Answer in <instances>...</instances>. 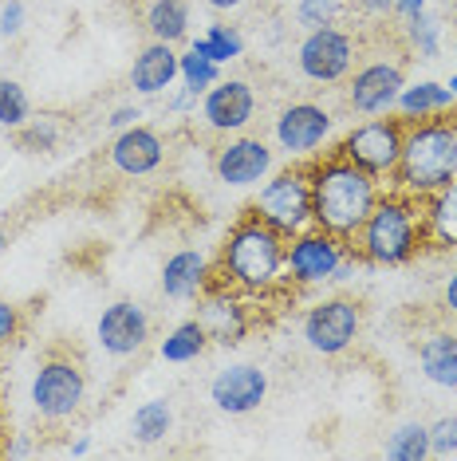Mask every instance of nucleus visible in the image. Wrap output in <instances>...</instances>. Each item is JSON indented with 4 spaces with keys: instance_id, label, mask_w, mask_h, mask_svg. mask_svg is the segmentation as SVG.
I'll list each match as a JSON object with an SVG mask.
<instances>
[{
    "instance_id": "obj_1",
    "label": "nucleus",
    "mask_w": 457,
    "mask_h": 461,
    "mask_svg": "<svg viewBox=\"0 0 457 461\" xmlns=\"http://www.w3.org/2000/svg\"><path fill=\"white\" fill-rule=\"evenodd\" d=\"M308 182H311V225L327 229V233L343 240L359 233V225L367 221V213L387 190L382 177L359 170L339 150L316 154L308 162Z\"/></svg>"
},
{
    "instance_id": "obj_2",
    "label": "nucleus",
    "mask_w": 457,
    "mask_h": 461,
    "mask_svg": "<svg viewBox=\"0 0 457 461\" xmlns=\"http://www.w3.org/2000/svg\"><path fill=\"white\" fill-rule=\"evenodd\" d=\"M284 249L288 237H280L273 225L248 209L241 221L225 233L221 249H217L213 280L217 285L237 288L241 296H268V292L284 288Z\"/></svg>"
},
{
    "instance_id": "obj_3",
    "label": "nucleus",
    "mask_w": 457,
    "mask_h": 461,
    "mask_svg": "<svg viewBox=\"0 0 457 461\" xmlns=\"http://www.w3.org/2000/svg\"><path fill=\"white\" fill-rule=\"evenodd\" d=\"M351 249L359 253V260L379 268H402L410 260H418L422 249H430L422 197H410L387 185L375 209L367 213V221L359 225V233L351 237Z\"/></svg>"
},
{
    "instance_id": "obj_4",
    "label": "nucleus",
    "mask_w": 457,
    "mask_h": 461,
    "mask_svg": "<svg viewBox=\"0 0 457 461\" xmlns=\"http://www.w3.org/2000/svg\"><path fill=\"white\" fill-rule=\"evenodd\" d=\"M453 177H457V111L407 122L399 166L387 177V185L410 197H430Z\"/></svg>"
},
{
    "instance_id": "obj_5",
    "label": "nucleus",
    "mask_w": 457,
    "mask_h": 461,
    "mask_svg": "<svg viewBox=\"0 0 457 461\" xmlns=\"http://www.w3.org/2000/svg\"><path fill=\"white\" fill-rule=\"evenodd\" d=\"M359 268V253L351 249V240H343L327 229L311 225L304 233L288 237L284 249V280L292 288H319L347 280Z\"/></svg>"
},
{
    "instance_id": "obj_6",
    "label": "nucleus",
    "mask_w": 457,
    "mask_h": 461,
    "mask_svg": "<svg viewBox=\"0 0 457 461\" xmlns=\"http://www.w3.org/2000/svg\"><path fill=\"white\" fill-rule=\"evenodd\" d=\"M253 209L261 221H268L280 237H296L311 229V182H308V162H292L284 170H273L261 182L253 197Z\"/></svg>"
},
{
    "instance_id": "obj_7",
    "label": "nucleus",
    "mask_w": 457,
    "mask_h": 461,
    "mask_svg": "<svg viewBox=\"0 0 457 461\" xmlns=\"http://www.w3.org/2000/svg\"><path fill=\"white\" fill-rule=\"evenodd\" d=\"M83 402H87V371H83V363L64 351L44 355L32 375V411L56 426L76 418Z\"/></svg>"
},
{
    "instance_id": "obj_8",
    "label": "nucleus",
    "mask_w": 457,
    "mask_h": 461,
    "mask_svg": "<svg viewBox=\"0 0 457 461\" xmlns=\"http://www.w3.org/2000/svg\"><path fill=\"white\" fill-rule=\"evenodd\" d=\"M402 139H407V122L399 114H371V119L355 122L347 134L339 139L336 150L343 154L347 162H355L359 170L375 174V177H387L394 174L399 166V154H402Z\"/></svg>"
},
{
    "instance_id": "obj_9",
    "label": "nucleus",
    "mask_w": 457,
    "mask_h": 461,
    "mask_svg": "<svg viewBox=\"0 0 457 461\" xmlns=\"http://www.w3.org/2000/svg\"><path fill=\"white\" fill-rule=\"evenodd\" d=\"M359 331H363V308L351 296H327V300L311 303L304 312V323H300L304 343L316 355H324V359L347 355L355 348Z\"/></svg>"
},
{
    "instance_id": "obj_10",
    "label": "nucleus",
    "mask_w": 457,
    "mask_h": 461,
    "mask_svg": "<svg viewBox=\"0 0 457 461\" xmlns=\"http://www.w3.org/2000/svg\"><path fill=\"white\" fill-rule=\"evenodd\" d=\"M331 127H336V119H331L324 103H311V99L288 103L273 119V146L276 154H284L292 162H311L316 154H324Z\"/></svg>"
},
{
    "instance_id": "obj_11",
    "label": "nucleus",
    "mask_w": 457,
    "mask_h": 461,
    "mask_svg": "<svg viewBox=\"0 0 457 461\" xmlns=\"http://www.w3.org/2000/svg\"><path fill=\"white\" fill-rule=\"evenodd\" d=\"M355 59H359V40L351 36L347 28H336V24L311 28V32L300 40V51H296L300 76L311 83H324V87L347 79Z\"/></svg>"
},
{
    "instance_id": "obj_12",
    "label": "nucleus",
    "mask_w": 457,
    "mask_h": 461,
    "mask_svg": "<svg viewBox=\"0 0 457 461\" xmlns=\"http://www.w3.org/2000/svg\"><path fill=\"white\" fill-rule=\"evenodd\" d=\"M276 166V146H268L264 139L253 134H228V139L213 150V174L221 185L233 190H248V185H261Z\"/></svg>"
},
{
    "instance_id": "obj_13",
    "label": "nucleus",
    "mask_w": 457,
    "mask_h": 461,
    "mask_svg": "<svg viewBox=\"0 0 457 461\" xmlns=\"http://www.w3.org/2000/svg\"><path fill=\"white\" fill-rule=\"evenodd\" d=\"M402 87H407V71L399 59H367L355 68V76L347 79V107L371 119V114H390L399 103Z\"/></svg>"
},
{
    "instance_id": "obj_14",
    "label": "nucleus",
    "mask_w": 457,
    "mask_h": 461,
    "mask_svg": "<svg viewBox=\"0 0 457 461\" xmlns=\"http://www.w3.org/2000/svg\"><path fill=\"white\" fill-rule=\"evenodd\" d=\"M197 320L210 331V343H221V348H237V343L253 328V316H248V296H241L228 285H213L197 296Z\"/></svg>"
},
{
    "instance_id": "obj_15",
    "label": "nucleus",
    "mask_w": 457,
    "mask_h": 461,
    "mask_svg": "<svg viewBox=\"0 0 457 461\" xmlns=\"http://www.w3.org/2000/svg\"><path fill=\"white\" fill-rule=\"evenodd\" d=\"M256 114V91L248 79H217L202 95V122L213 134H241Z\"/></svg>"
},
{
    "instance_id": "obj_16",
    "label": "nucleus",
    "mask_w": 457,
    "mask_h": 461,
    "mask_svg": "<svg viewBox=\"0 0 457 461\" xmlns=\"http://www.w3.org/2000/svg\"><path fill=\"white\" fill-rule=\"evenodd\" d=\"M95 339L99 348L114 355V359H130V355H139L147 348L150 339V316L142 303L134 300H114L103 308V316L95 323Z\"/></svg>"
},
{
    "instance_id": "obj_17",
    "label": "nucleus",
    "mask_w": 457,
    "mask_h": 461,
    "mask_svg": "<svg viewBox=\"0 0 457 461\" xmlns=\"http://www.w3.org/2000/svg\"><path fill=\"white\" fill-rule=\"evenodd\" d=\"M210 398L221 414L245 418V414L261 411V402L268 398V375L256 363H228L213 375Z\"/></svg>"
},
{
    "instance_id": "obj_18",
    "label": "nucleus",
    "mask_w": 457,
    "mask_h": 461,
    "mask_svg": "<svg viewBox=\"0 0 457 461\" xmlns=\"http://www.w3.org/2000/svg\"><path fill=\"white\" fill-rule=\"evenodd\" d=\"M107 162L119 170L122 177H147L166 162V139L154 127H127L114 134Z\"/></svg>"
},
{
    "instance_id": "obj_19",
    "label": "nucleus",
    "mask_w": 457,
    "mask_h": 461,
    "mask_svg": "<svg viewBox=\"0 0 457 461\" xmlns=\"http://www.w3.org/2000/svg\"><path fill=\"white\" fill-rule=\"evenodd\" d=\"M213 285V265L197 249H182V253L166 257L162 265V296L166 300H197Z\"/></svg>"
},
{
    "instance_id": "obj_20",
    "label": "nucleus",
    "mask_w": 457,
    "mask_h": 461,
    "mask_svg": "<svg viewBox=\"0 0 457 461\" xmlns=\"http://www.w3.org/2000/svg\"><path fill=\"white\" fill-rule=\"evenodd\" d=\"M418 371L438 391L457 394V328H438L418 339Z\"/></svg>"
},
{
    "instance_id": "obj_21",
    "label": "nucleus",
    "mask_w": 457,
    "mask_h": 461,
    "mask_svg": "<svg viewBox=\"0 0 457 461\" xmlns=\"http://www.w3.org/2000/svg\"><path fill=\"white\" fill-rule=\"evenodd\" d=\"M174 83H178V51H174V44L150 40V44L134 56L130 87L139 91V95H162Z\"/></svg>"
},
{
    "instance_id": "obj_22",
    "label": "nucleus",
    "mask_w": 457,
    "mask_h": 461,
    "mask_svg": "<svg viewBox=\"0 0 457 461\" xmlns=\"http://www.w3.org/2000/svg\"><path fill=\"white\" fill-rule=\"evenodd\" d=\"M445 111H457V99H453V91L445 87V83H438V79L407 83L399 103H394V114H399L402 122L434 119V114H445Z\"/></svg>"
},
{
    "instance_id": "obj_23",
    "label": "nucleus",
    "mask_w": 457,
    "mask_h": 461,
    "mask_svg": "<svg viewBox=\"0 0 457 461\" xmlns=\"http://www.w3.org/2000/svg\"><path fill=\"white\" fill-rule=\"evenodd\" d=\"M422 217L430 249H457V177L422 197Z\"/></svg>"
},
{
    "instance_id": "obj_24",
    "label": "nucleus",
    "mask_w": 457,
    "mask_h": 461,
    "mask_svg": "<svg viewBox=\"0 0 457 461\" xmlns=\"http://www.w3.org/2000/svg\"><path fill=\"white\" fill-rule=\"evenodd\" d=\"M147 32L162 44H182L190 36V0H150L147 5Z\"/></svg>"
},
{
    "instance_id": "obj_25",
    "label": "nucleus",
    "mask_w": 457,
    "mask_h": 461,
    "mask_svg": "<svg viewBox=\"0 0 457 461\" xmlns=\"http://www.w3.org/2000/svg\"><path fill=\"white\" fill-rule=\"evenodd\" d=\"M210 351V331L202 328V320H182L178 328H170V335L158 343V355L166 363H193Z\"/></svg>"
},
{
    "instance_id": "obj_26",
    "label": "nucleus",
    "mask_w": 457,
    "mask_h": 461,
    "mask_svg": "<svg viewBox=\"0 0 457 461\" xmlns=\"http://www.w3.org/2000/svg\"><path fill=\"white\" fill-rule=\"evenodd\" d=\"M402 44H407L410 56L418 59H438L445 48V32H442V20L430 13H418L414 20H402Z\"/></svg>"
},
{
    "instance_id": "obj_27",
    "label": "nucleus",
    "mask_w": 457,
    "mask_h": 461,
    "mask_svg": "<svg viewBox=\"0 0 457 461\" xmlns=\"http://www.w3.org/2000/svg\"><path fill=\"white\" fill-rule=\"evenodd\" d=\"M190 48L197 51V56L213 59V64H233V59L245 56V36L237 32L233 24H210Z\"/></svg>"
},
{
    "instance_id": "obj_28",
    "label": "nucleus",
    "mask_w": 457,
    "mask_h": 461,
    "mask_svg": "<svg viewBox=\"0 0 457 461\" xmlns=\"http://www.w3.org/2000/svg\"><path fill=\"white\" fill-rule=\"evenodd\" d=\"M130 429H134V438H139L142 446H158L162 438L174 429L170 402H166V398H150V402H142L139 411H134V418H130Z\"/></svg>"
},
{
    "instance_id": "obj_29",
    "label": "nucleus",
    "mask_w": 457,
    "mask_h": 461,
    "mask_svg": "<svg viewBox=\"0 0 457 461\" xmlns=\"http://www.w3.org/2000/svg\"><path fill=\"white\" fill-rule=\"evenodd\" d=\"M390 461H426L430 457V426L426 422H402L387 442Z\"/></svg>"
},
{
    "instance_id": "obj_30",
    "label": "nucleus",
    "mask_w": 457,
    "mask_h": 461,
    "mask_svg": "<svg viewBox=\"0 0 457 461\" xmlns=\"http://www.w3.org/2000/svg\"><path fill=\"white\" fill-rule=\"evenodd\" d=\"M59 139H64V127H59L56 114H36V119H28L24 127H16V146L28 150V154L56 150Z\"/></svg>"
},
{
    "instance_id": "obj_31",
    "label": "nucleus",
    "mask_w": 457,
    "mask_h": 461,
    "mask_svg": "<svg viewBox=\"0 0 457 461\" xmlns=\"http://www.w3.org/2000/svg\"><path fill=\"white\" fill-rule=\"evenodd\" d=\"M178 79H182V87L185 91H193L197 99L205 95V91L213 87L217 79H221V64H213V59H205V56H197V51H182L178 56Z\"/></svg>"
},
{
    "instance_id": "obj_32",
    "label": "nucleus",
    "mask_w": 457,
    "mask_h": 461,
    "mask_svg": "<svg viewBox=\"0 0 457 461\" xmlns=\"http://www.w3.org/2000/svg\"><path fill=\"white\" fill-rule=\"evenodd\" d=\"M32 119V103H28V91L20 87L16 79H0V127L16 131Z\"/></svg>"
},
{
    "instance_id": "obj_33",
    "label": "nucleus",
    "mask_w": 457,
    "mask_h": 461,
    "mask_svg": "<svg viewBox=\"0 0 457 461\" xmlns=\"http://www.w3.org/2000/svg\"><path fill=\"white\" fill-rule=\"evenodd\" d=\"M339 16V0H296V20L300 28H324V24H336Z\"/></svg>"
},
{
    "instance_id": "obj_34",
    "label": "nucleus",
    "mask_w": 457,
    "mask_h": 461,
    "mask_svg": "<svg viewBox=\"0 0 457 461\" xmlns=\"http://www.w3.org/2000/svg\"><path fill=\"white\" fill-rule=\"evenodd\" d=\"M457 454V414H442L430 422V457Z\"/></svg>"
},
{
    "instance_id": "obj_35",
    "label": "nucleus",
    "mask_w": 457,
    "mask_h": 461,
    "mask_svg": "<svg viewBox=\"0 0 457 461\" xmlns=\"http://www.w3.org/2000/svg\"><path fill=\"white\" fill-rule=\"evenodd\" d=\"M20 32H24V5H20V0H4V5H0V36L13 40Z\"/></svg>"
},
{
    "instance_id": "obj_36",
    "label": "nucleus",
    "mask_w": 457,
    "mask_h": 461,
    "mask_svg": "<svg viewBox=\"0 0 457 461\" xmlns=\"http://www.w3.org/2000/svg\"><path fill=\"white\" fill-rule=\"evenodd\" d=\"M16 335H20V308L13 300L0 296V348L16 343Z\"/></svg>"
},
{
    "instance_id": "obj_37",
    "label": "nucleus",
    "mask_w": 457,
    "mask_h": 461,
    "mask_svg": "<svg viewBox=\"0 0 457 461\" xmlns=\"http://www.w3.org/2000/svg\"><path fill=\"white\" fill-rule=\"evenodd\" d=\"M139 119H142V107L139 103H122V107H114L111 111V131L119 134V131H127V127H139Z\"/></svg>"
},
{
    "instance_id": "obj_38",
    "label": "nucleus",
    "mask_w": 457,
    "mask_h": 461,
    "mask_svg": "<svg viewBox=\"0 0 457 461\" xmlns=\"http://www.w3.org/2000/svg\"><path fill=\"white\" fill-rule=\"evenodd\" d=\"M442 312L450 320H457V268L445 276V285H442Z\"/></svg>"
},
{
    "instance_id": "obj_39",
    "label": "nucleus",
    "mask_w": 457,
    "mask_h": 461,
    "mask_svg": "<svg viewBox=\"0 0 457 461\" xmlns=\"http://www.w3.org/2000/svg\"><path fill=\"white\" fill-rule=\"evenodd\" d=\"M197 107H202V99H197L193 91H185V87H178V91L170 95V111H174V114H190V111H197Z\"/></svg>"
},
{
    "instance_id": "obj_40",
    "label": "nucleus",
    "mask_w": 457,
    "mask_h": 461,
    "mask_svg": "<svg viewBox=\"0 0 457 461\" xmlns=\"http://www.w3.org/2000/svg\"><path fill=\"white\" fill-rule=\"evenodd\" d=\"M426 5H430V0H394L390 13L399 16V20H414L418 13H426Z\"/></svg>"
},
{
    "instance_id": "obj_41",
    "label": "nucleus",
    "mask_w": 457,
    "mask_h": 461,
    "mask_svg": "<svg viewBox=\"0 0 457 461\" xmlns=\"http://www.w3.org/2000/svg\"><path fill=\"white\" fill-rule=\"evenodd\" d=\"M0 454L4 457H32L36 449H32V442H24V438H13L8 446H0Z\"/></svg>"
},
{
    "instance_id": "obj_42",
    "label": "nucleus",
    "mask_w": 457,
    "mask_h": 461,
    "mask_svg": "<svg viewBox=\"0 0 457 461\" xmlns=\"http://www.w3.org/2000/svg\"><path fill=\"white\" fill-rule=\"evenodd\" d=\"M359 8L367 16H387L390 8H394V0H359Z\"/></svg>"
},
{
    "instance_id": "obj_43",
    "label": "nucleus",
    "mask_w": 457,
    "mask_h": 461,
    "mask_svg": "<svg viewBox=\"0 0 457 461\" xmlns=\"http://www.w3.org/2000/svg\"><path fill=\"white\" fill-rule=\"evenodd\" d=\"M205 5H210L213 13H237V8H241L245 0H205Z\"/></svg>"
},
{
    "instance_id": "obj_44",
    "label": "nucleus",
    "mask_w": 457,
    "mask_h": 461,
    "mask_svg": "<svg viewBox=\"0 0 457 461\" xmlns=\"http://www.w3.org/2000/svg\"><path fill=\"white\" fill-rule=\"evenodd\" d=\"M67 454H71V457H87V454H91V438H76V442L67 446Z\"/></svg>"
},
{
    "instance_id": "obj_45",
    "label": "nucleus",
    "mask_w": 457,
    "mask_h": 461,
    "mask_svg": "<svg viewBox=\"0 0 457 461\" xmlns=\"http://www.w3.org/2000/svg\"><path fill=\"white\" fill-rule=\"evenodd\" d=\"M4 249H8V233L0 229V257H4Z\"/></svg>"
},
{
    "instance_id": "obj_46",
    "label": "nucleus",
    "mask_w": 457,
    "mask_h": 461,
    "mask_svg": "<svg viewBox=\"0 0 457 461\" xmlns=\"http://www.w3.org/2000/svg\"><path fill=\"white\" fill-rule=\"evenodd\" d=\"M445 87H450V91H453V99H457V71L450 76V83H445Z\"/></svg>"
},
{
    "instance_id": "obj_47",
    "label": "nucleus",
    "mask_w": 457,
    "mask_h": 461,
    "mask_svg": "<svg viewBox=\"0 0 457 461\" xmlns=\"http://www.w3.org/2000/svg\"><path fill=\"white\" fill-rule=\"evenodd\" d=\"M453 51H457V32H453Z\"/></svg>"
}]
</instances>
